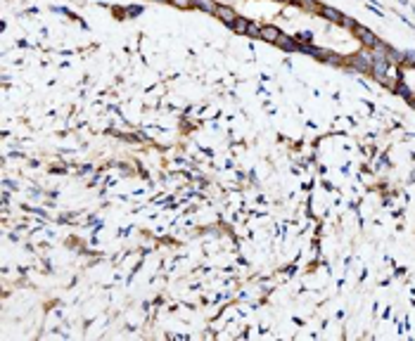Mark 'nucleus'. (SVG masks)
<instances>
[{
	"mask_svg": "<svg viewBox=\"0 0 415 341\" xmlns=\"http://www.w3.org/2000/svg\"><path fill=\"white\" fill-rule=\"evenodd\" d=\"M161 2H166V0H161Z\"/></svg>",
	"mask_w": 415,
	"mask_h": 341,
	"instance_id": "nucleus-12",
	"label": "nucleus"
},
{
	"mask_svg": "<svg viewBox=\"0 0 415 341\" xmlns=\"http://www.w3.org/2000/svg\"><path fill=\"white\" fill-rule=\"evenodd\" d=\"M349 64L358 71H370L373 69V55L368 52H358V55H351L349 57Z\"/></svg>",
	"mask_w": 415,
	"mask_h": 341,
	"instance_id": "nucleus-1",
	"label": "nucleus"
},
{
	"mask_svg": "<svg viewBox=\"0 0 415 341\" xmlns=\"http://www.w3.org/2000/svg\"><path fill=\"white\" fill-rule=\"evenodd\" d=\"M278 45H280V48H285V50H296V48H299V45H296V43H292L290 38H287V36H280V38H278Z\"/></svg>",
	"mask_w": 415,
	"mask_h": 341,
	"instance_id": "nucleus-7",
	"label": "nucleus"
},
{
	"mask_svg": "<svg viewBox=\"0 0 415 341\" xmlns=\"http://www.w3.org/2000/svg\"><path fill=\"white\" fill-rule=\"evenodd\" d=\"M299 41H311V33H301V36H299Z\"/></svg>",
	"mask_w": 415,
	"mask_h": 341,
	"instance_id": "nucleus-11",
	"label": "nucleus"
},
{
	"mask_svg": "<svg viewBox=\"0 0 415 341\" xmlns=\"http://www.w3.org/2000/svg\"><path fill=\"white\" fill-rule=\"evenodd\" d=\"M354 31H356V36H361V41L365 43V45H370V48H375L377 43H380L375 38V33H373V31H368L365 26H358V24H356V26H354Z\"/></svg>",
	"mask_w": 415,
	"mask_h": 341,
	"instance_id": "nucleus-2",
	"label": "nucleus"
},
{
	"mask_svg": "<svg viewBox=\"0 0 415 341\" xmlns=\"http://www.w3.org/2000/svg\"><path fill=\"white\" fill-rule=\"evenodd\" d=\"M233 28L237 31V33H247V28H249V22H244V19H235V24H233Z\"/></svg>",
	"mask_w": 415,
	"mask_h": 341,
	"instance_id": "nucleus-8",
	"label": "nucleus"
},
{
	"mask_svg": "<svg viewBox=\"0 0 415 341\" xmlns=\"http://www.w3.org/2000/svg\"><path fill=\"white\" fill-rule=\"evenodd\" d=\"M174 5H178V7H190L192 5V0H171Z\"/></svg>",
	"mask_w": 415,
	"mask_h": 341,
	"instance_id": "nucleus-10",
	"label": "nucleus"
},
{
	"mask_svg": "<svg viewBox=\"0 0 415 341\" xmlns=\"http://www.w3.org/2000/svg\"><path fill=\"white\" fill-rule=\"evenodd\" d=\"M192 5L200 7V10H204V12H216V7H218L214 0H192Z\"/></svg>",
	"mask_w": 415,
	"mask_h": 341,
	"instance_id": "nucleus-6",
	"label": "nucleus"
},
{
	"mask_svg": "<svg viewBox=\"0 0 415 341\" xmlns=\"http://www.w3.org/2000/svg\"><path fill=\"white\" fill-rule=\"evenodd\" d=\"M216 17H218V19H223V22H226V24H235V19H237V14L233 12V10H230V7H223V5H218V7H216Z\"/></svg>",
	"mask_w": 415,
	"mask_h": 341,
	"instance_id": "nucleus-3",
	"label": "nucleus"
},
{
	"mask_svg": "<svg viewBox=\"0 0 415 341\" xmlns=\"http://www.w3.org/2000/svg\"><path fill=\"white\" fill-rule=\"evenodd\" d=\"M282 33L278 31L275 26H264V31H261V38H266V41H273V43H278V38H280Z\"/></svg>",
	"mask_w": 415,
	"mask_h": 341,
	"instance_id": "nucleus-5",
	"label": "nucleus"
},
{
	"mask_svg": "<svg viewBox=\"0 0 415 341\" xmlns=\"http://www.w3.org/2000/svg\"><path fill=\"white\" fill-rule=\"evenodd\" d=\"M261 31L264 28L259 26V24H249V28H247V33H252V36H261Z\"/></svg>",
	"mask_w": 415,
	"mask_h": 341,
	"instance_id": "nucleus-9",
	"label": "nucleus"
},
{
	"mask_svg": "<svg viewBox=\"0 0 415 341\" xmlns=\"http://www.w3.org/2000/svg\"><path fill=\"white\" fill-rule=\"evenodd\" d=\"M321 14L325 17V19H330V22H339V24H344V14L342 12H337L335 7H321Z\"/></svg>",
	"mask_w": 415,
	"mask_h": 341,
	"instance_id": "nucleus-4",
	"label": "nucleus"
}]
</instances>
